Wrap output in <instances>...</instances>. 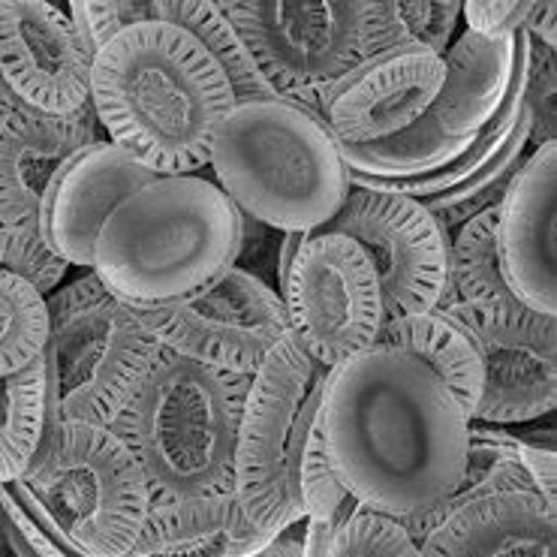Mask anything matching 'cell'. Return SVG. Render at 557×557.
Here are the masks:
<instances>
[{
    "label": "cell",
    "mask_w": 557,
    "mask_h": 557,
    "mask_svg": "<svg viewBox=\"0 0 557 557\" xmlns=\"http://www.w3.org/2000/svg\"><path fill=\"white\" fill-rule=\"evenodd\" d=\"M320 431L347 494L392 521L443 504L465 473L470 419L407 352L371 347L329 368Z\"/></svg>",
    "instance_id": "1"
},
{
    "label": "cell",
    "mask_w": 557,
    "mask_h": 557,
    "mask_svg": "<svg viewBox=\"0 0 557 557\" xmlns=\"http://www.w3.org/2000/svg\"><path fill=\"white\" fill-rule=\"evenodd\" d=\"M91 106L106 139L157 175H196L235 106L206 46L166 22L121 30L94 58Z\"/></svg>",
    "instance_id": "2"
},
{
    "label": "cell",
    "mask_w": 557,
    "mask_h": 557,
    "mask_svg": "<svg viewBox=\"0 0 557 557\" xmlns=\"http://www.w3.org/2000/svg\"><path fill=\"white\" fill-rule=\"evenodd\" d=\"M245 214L202 175H160L109 214L91 272L133 311L202 293L242 253Z\"/></svg>",
    "instance_id": "3"
},
{
    "label": "cell",
    "mask_w": 557,
    "mask_h": 557,
    "mask_svg": "<svg viewBox=\"0 0 557 557\" xmlns=\"http://www.w3.org/2000/svg\"><path fill=\"white\" fill-rule=\"evenodd\" d=\"M253 376L160 347L127 407L112 422L148 482L151 500L235 488V449Z\"/></svg>",
    "instance_id": "4"
},
{
    "label": "cell",
    "mask_w": 557,
    "mask_h": 557,
    "mask_svg": "<svg viewBox=\"0 0 557 557\" xmlns=\"http://www.w3.org/2000/svg\"><path fill=\"white\" fill-rule=\"evenodd\" d=\"M211 182L245 218L311 235L350 196V166L325 121L286 100L235 103L214 131Z\"/></svg>",
    "instance_id": "5"
},
{
    "label": "cell",
    "mask_w": 557,
    "mask_h": 557,
    "mask_svg": "<svg viewBox=\"0 0 557 557\" xmlns=\"http://www.w3.org/2000/svg\"><path fill=\"white\" fill-rule=\"evenodd\" d=\"M218 7L272 91L320 121L362 66L419 49L395 0H221Z\"/></svg>",
    "instance_id": "6"
},
{
    "label": "cell",
    "mask_w": 557,
    "mask_h": 557,
    "mask_svg": "<svg viewBox=\"0 0 557 557\" xmlns=\"http://www.w3.org/2000/svg\"><path fill=\"white\" fill-rule=\"evenodd\" d=\"M58 543L85 557H127L151 509L139 461L112 428L54 422L22 480L10 482Z\"/></svg>",
    "instance_id": "7"
},
{
    "label": "cell",
    "mask_w": 557,
    "mask_h": 557,
    "mask_svg": "<svg viewBox=\"0 0 557 557\" xmlns=\"http://www.w3.org/2000/svg\"><path fill=\"white\" fill-rule=\"evenodd\" d=\"M49 425H112L127 407L160 344L143 317L117 301L94 272L46 296Z\"/></svg>",
    "instance_id": "8"
},
{
    "label": "cell",
    "mask_w": 557,
    "mask_h": 557,
    "mask_svg": "<svg viewBox=\"0 0 557 557\" xmlns=\"http://www.w3.org/2000/svg\"><path fill=\"white\" fill-rule=\"evenodd\" d=\"M325 374L329 368L313 362L286 335L250 380L238 428L233 494L245 519L265 536L305 521L298 465L320 413Z\"/></svg>",
    "instance_id": "9"
},
{
    "label": "cell",
    "mask_w": 557,
    "mask_h": 557,
    "mask_svg": "<svg viewBox=\"0 0 557 557\" xmlns=\"http://www.w3.org/2000/svg\"><path fill=\"white\" fill-rule=\"evenodd\" d=\"M289 337L323 368L374 347L383 325V293L371 262L352 238L311 233L281 277Z\"/></svg>",
    "instance_id": "10"
},
{
    "label": "cell",
    "mask_w": 557,
    "mask_h": 557,
    "mask_svg": "<svg viewBox=\"0 0 557 557\" xmlns=\"http://www.w3.org/2000/svg\"><path fill=\"white\" fill-rule=\"evenodd\" d=\"M323 233L347 235L362 247L380 281L383 320L441 308L449 274V235L419 199L352 187Z\"/></svg>",
    "instance_id": "11"
},
{
    "label": "cell",
    "mask_w": 557,
    "mask_h": 557,
    "mask_svg": "<svg viewBox=\"0 0 557 557\" xmlns=\"http://www.w3.org/2000/svg\"><path fill=\"white\" fill-rule=\"evenodd\" d=\"M136 313L160 347L242 376L257 374L289 335L281 293L242 265L184 301Z\"/></svg>",
    "instance_id": "12"
},
{
    "label": "cell",
    "mask_w": 557,
    "mask_h": 557,
    "mask_svg": "<svg viewBox=\"0 0 557 557\" xmlns=\"http://www.w3.org/2000/svg\"><path fill=\"white\" fill-rule=\"evenodd\" d=\"M473 344L482 362V392L470 422L524 425L555 410L557 401V317L524 305L504 311H473L441 305Z\"/></svg>",
    "instance_id": "13"
},
{
    "label": "cell",
    "mask_w": 557,
    "mask_h": 557,
    "mask_svg": "<svg viewBox=\"0 0 557 557\" xmlns=\"http://www.w3.org/2000/svg\"><path fill=\"white\" fill-rule=\"evenodd\" d=\"M94 54L58 3H0V78L15 103L73 115L91 103Z\"/></svg>",
    "instance_id": "14"
},
{
    "label": "cell",
    "mask_w": 557,
    "mask_h": 557,
    "mask_svg": "<svg viewBox=\"0 0 557 557\" xmlns=\"http://www.w3.org/2000/svg\"><path fill=\"white\" fill-rule=\"evenodd\" d=\"M555 202L557 143L552 139L521 157L494 221L506 284L524 308L545 317H557Z\"/></svg>",
    "instance_id": "15"
},
{
    "label": "cell",
    "mask_w": 557,
    "mask_h": 557,
    "mask_svg": "<svg viewBox=\"0 0 557 557\" xmlns=\"http://www.w3.org/2000/svg\"><path fill=\"white\" fill-rule=\"evenodd\" d=\"M160 178L109 139L88 145L54 175L42 199L39 235L58 260L91 269L100 226L124 199Z\"/></svg>",
    "instance_id": "16"
},
{
    "label": "cell",
    "mask_w": 557,
    "mask_h": 557,
    "mask_svg": "<svg viewBox=\"0 0 557 557\" xmlns=\"http://www.w3.org/2000/svg\"><path fill=\"white\" fill-rule=\"evenodd\" d=\"M443 85V58L428 49L380 58L362 66L332 97L325 127L341 151H362L416 127Z\"/></svg>",
    "instance_id": "17"
},
{
    "label": "cell",
    "mask_w": 557,
    "mask_h": 557,
    "mask_svg": "<svg viewBox=\"0 0 557 557\" xmlns=\"http://www.w3.org/2000/svg\"><path fill=\"white\" fill-rule=\"evenodd\" d=\"M100 139L106 136L91 103L73 115H42L15 103L0 121V223L39 233L54 175Z\"/></svg>",
    "instance_id": "18"
},
{
    "label": "cell",
    "mask_w": 557,
    "mask_h": 557,
    "mask_svg": "<svg viewBox=\"0 0 557 557\" xmlns=\"http://www.w3.org/2000/svg\"><path fill=\"white\" fill-rule=\"evenodd\" d=\"M422 557H557L555 504L533 492L470 500L419 543Z\"/></svg>",
    "instance_id": "19"
},
{
    "label": "cell",
    "mask_w": 557,
    "mask_h": 557,
    "mask_svg": "<svg viewBox=\"0 0 557 557\" xmlns=\"http://www.w3.org/2000/svg\"><path fill=\"white\" fill-rule=\"evenodd\" d=\"M272 536L245 519L235 494L151 500L148 519L127 557H253Z\"/></svg>",
    "instance_id": "20"
},
{
    "label": "cell",
    "mask_w": 557,
    "mask_h": 557,
    "mask_svg": "<svg viewBox=\"0 0 557 557\" xmlns=\"http://www.w3.org/2000/svg\"><path fill=\"white\" fill-rule=\"evenodd\" d=\"M374 347L413 356L416 362L425 364L453 392L467 419L473 416L482 392V362L470 337L446 313L434 308L425 313L383 320Z\"/></svg>",
    "instance_id": "21"
},
{
    "label": "cell",
    "mask_w": 557,
    "mask_h": 557,
    "mask_svg": "<svg viewBox=\"0 0 557 557\" xmlns=\"http://www.w3.org/2000/svg\"><path fill=\"white\" fill-rule=\"evenodd\" d=\"M512 492H533V482L524 470V461H521V441L516 434L500 431V428L470 422L465 473L455 485V492L443 504L431 506L425 512L407 516L398 524L419 545L446 516H453L455 509H461L470 500Z\"/></svg>",
    "instance_id": "22"
},
{
    "label": "cell",
    "mask_w": 557,
    "mask_h": 557,
    "mask_svg": "<svg viewBox=\"0 0 557 557\" xmlns=\"http://www.w3.org/2000/svg\"><path fill=\"white\" fill-rule=\"evenodd\" d=\"M494 221L497 208H488L449 235V274L441 305H465L473 311H504L521 305L504 277Z\"/></svg>",
    "instance_id": "23"
},
{
    "label": "cell",
    "mask_w": 557,
    "mask_h": 557,
    "mask_svg": "<svg viewBox=\"0 0 557 557\" xmlns=\"http://www.w3.org/2000/svg\"><path fill=\"white\" fill-rule=\"evenodd\" d=\"M151 22H166L187 30L196 37L206 52L218 61L223 76L233 88L235 103H253V100H281L272 91V85L247 54L245 42L235 34V27L226 22L218 3L211 0H151Z\"/></svg>",
    "instance_id": "24"
},
{
    "label": "cell",
    "mask_w": 557,
    "mask_h": 557,
    "mask_svg": "<svg viewBox=\"0 0 557 557\" xmlns=\"http://www.w3.org/2000/svg\"><path fill=\"white\" fill-rule=\"evenodd\" d=\"M49 428L46 359L0 380V485L22 480Z\"/></svg>",
    "instance_id": "25"
},
{
    "label": "cell",
    "mask_w": 557,
    "mask_h": 557,
    "mask_svg": "<svg viewBox=\"0 0 557 557\" xmlns=\"http://www.w3.org/2000/svg\"><path fill=\"white\" fill-rule=\"evenodd\" d=\"M46 341V296L22 274L0 272V380L39 359Z\"/></svg>",
    "instance_id": "26"
},
{
    "label": "cell",
    "mask_w": 557,
    "mask_h": 557,
    "mask_svg": "<svg viewBox=\"0 0 557 557\" xmlns=\"http://www.w3.org/2000/svg\"><path fill=\"white\" fill-rule=\"evenodd\" d=\"M298 492H301V506H305V519H335L344 512L356 509L347 488L337 480L335 467L329 461L323 446V431H320V413L313 422L311 434L301 449V465H298Z\"/></svg>",
    "instance_id": "27"
},
{
    "label": "cell",
    "mask_w": 557,
    "mask_h": 557,
    "mask_svg": "<svg viewBox=\"0 0 557 557\" xmlns=\"http://www.w3.org/2000/svg\"><path fill=\"white\" fill-rule=\"evenodd\" d=\"M325 557H422V552L398 521L356 506V512L335 533Z\"/></svg>",
    "instance_id": "28"
},
{
    "label": "cell",
    "mask_w": 557,
    "mask_h": 557,
    "mask_svg": "<svg viewBox=\"0 0 557 557\" xmlns=\"http://www.w3.org/2000/svg\"><path fill=\"white\" fill-rule=\"evenodd\" d=\"M66 269L70 265L54 257L42 235L0 223V272L22 274L42 296H52L64 281Z\"/></svg>",
    "instance_id": "29"
},
{
    "label": "cell",
    "mask_w": 557,
    "mask_h": 557,
    "mask_svg": "<svg viewBox=\"0 0 557 557\" xmlns=\"http://www.w3.org/2000/svg\"><path fill=\"white\" fill-rule=\"evenodd\" d=\"M66 15L73 18L78 37L88 46V52L97 58L106 42L117 37L121 30L133 25L151 22V0H73Z\"/></svg>",
    "instance_id": "30"
},
{
    "label": "cell",
    "mask_w": 557,
    "mask_h": 557,
    "mask_svg": "<svg viewBox=\"0 0 557 557\" xmlns=\"http://www.w3.org/2000/svg\"><path fill=\"white\" fill-rule=\"evenodd\" d=\"M0 540L10 545L13 557H85L58 543L22 506L10 485H0Z\"/></svg>",
    "instance_id": "31"
},
{
    "label": "cell",
    "mask_w": 557,
    "mask_h": 557,
    "mask_svg": "<svg viewBox=\"0 0 557 557\" xmlns=\"http://www.w3.org/2000/svg\"><path fill=\"white\" fill-rule=\"evenodd\" d=\"M524 103L531 112V136L528 151L536 145L555 139V49H545L531 39L528 52V85H524Z\"/></svg>",
    "instance_id": "32"
},
{
    "label": "cell",
    "mask_w": 557,
    "mask_h": 557,
    "mask_svg": "<svg viewBox=\"0 0 557 557\" xmlns=\"http://www.w3.org/2000/svg\"><path fill=\"white\" fill-rule=\"evenodd\" d=\"M395 10H398V18L413 46L441 54V58L453 46L458 18H461V3H455V0H441V3L395 0Z\"/></svg>",
    "instance_id": "33"
},
{
    "label": "cell",
    "mask_w": 557,
    "mask_h": 557,
    "mask_svg": "<svg viewBox=\"0 0 557 557\" xmlns=\"http://www.w3.org/2000/svg\"><path fill=\"white\" fill-rule=\"evenodd\" d=\"M531 13V3H482V0H467L461 3V18L465 30L482 34V37H506L512 30L524 25V18Z\"/></svg>",
    "instance_id": "34"
},
{
    "label": "cell",
    "mask_w": 557,
    "mask_h": 557,
    "mask_svg": "<svg viewBox=\"0 0 557 557\" xmlns=\"http://www.w3.org/2000/svg\"><path fill=\"white\" fill-rule=\"evenodd\" d=\"M521 441V461L533 482V492L555 504V431L516 434Z\"/></svg>",
    "instance_id": "35"
},
{
    "label": "cell",
    "mask_w": 557,
    "mask_h": 557,
    "mask_svg": "<svg viewBox=\"0 0 557 557\" xmlns=\"http://www.w3.org/2000/svg\"><path fill=\"white\" fill-rule=\"evenodd\" d=\"M521 30L528 34V39L540 42L545 49L557 46V7L555 3H531V13L524 18Z\"/></svg>",
    "instance_id": "36"
},
{
    "label": "cell",
    "mask_w": 557,
    "mask_h": 557,
    "mask_svg": "<svg viewBox=\"0 0 557 557\" xmlns=\"http://www.w3.org/2000/svg\"><path fill=\"white\" fill-rule=\"evenodd\" d=\"M253 557H305V521H296L286 531L272 536L269 545Z\"/></svg>",
    "instance_id": "37"
},
{
    "label": "cell",
    "mask_w": 557,
    "mask_h": 557,
    "mask_svg": "<svg viewBox=\"0 0 557 557\" xmlns=\"http://www.w3.org/2000/svg\"><path fill=\"white\" fill-rule=\"evenodd\" d=\"M13 106H15L13 94L7 91V85H3V78H0V121L7 117V112H10Z\"/></svg>",
    "instance_id": "38"
}]
</instances>
